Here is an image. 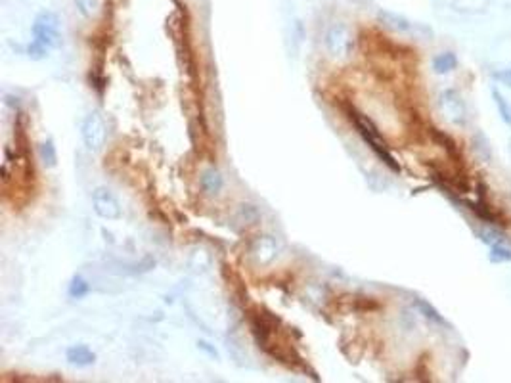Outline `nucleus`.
I'll list each match as a JSON object with an SVG mask.
<instances>
[{"label": "nucleus", "mask_w": 511, "mask_h": 383, "mask_svg": "<svg viewBox=\"0 0 511 383\" xmlns=\"http://www.w3.org/2000/svg\"><path fill=\"white\" fill-rule=\"evenodd\" d=\"M494 77L500 80L502 85H505V87L511 88V69H502V71L496 73Z\"/></svg>", "instance_id": "20"}, {"label": "nucleus", "mask_w": 511, "mask_h": 383, "mask_svg": "<svg viewBox=\"0 0 511 383\" xmlns=\"http://www.w3.org/2000/svg\"><path fill=\"white\" fill-rule=\"evenodd\" d=\"M278 255V246L270 236L255 239V244L251 246V257L255 259L257 264H270Z\"/></svg>", "instance_id": "8"}, {"label": "nucleus", "mask_w": 511, "mask_h": 383, "mask_svg": "<svg viewBox=\"0 0 511 383\" xmlns=\"http://www.w3.org/2000/svg\"><path fill=\"white\" fill-rule=\"evenodd\" d=\"M80 135H83V142L90 152H100L104 148L105 136H107V128H105L102 115L96 112L88 113L80 125Z\"/></svg>", "instance_id": "4"}, {"label": "nucleus", "mask_w": 511, "mask_h": 383, "mask_svg": "<svg viewBox=\"0 0 511 383\" xmlns=\"http://www.w3.org/2000/svg\"><path fill=\"white\" fill-rule=\"evenodd\" d=\"M40 152H42V160H44V163H46L49 167H54V165H56V150H54L52 142L42 144Z\"/></svg>", "instance_id": "18"}, {"label": "nucleus", "mask_w": 511, "mask_h": 383, "mask_svg": "<svg viewBox=\"0 0 511 383\" xmlns=\"http://www.w3.org/2000/svg\"><path fill=\"white\" fill-rule=\"evenodd\" d=\"M379 22H381L385 27H389L391 31L404 33V35H414L415 31L424 29L422 25L412 24V22L406 19L404 16H399V14H395V12H387V10H381V12H379Z\"/></svg>", "instance_id": "7"}, {"label": "nucleus", "mask_w": 511, "mask_h": 383, "mask_svg": "<svg viewBox=\"0 0 511 383\" xmlns=\"http://www.w3.org/2000/svg\"><path fill=\"white\" fill-rule=\"evenodd\" d=\"M352 121H354V125L358 128V133L362 135V138L370 144V148H372V150H374V152H376L377 155L392 169V171H400L399 163L395 161L392 153L389 152V146H387V142L383 140L381 133L376 128V125L367 119V117L360 115V113H352Z\"/></svg>", "instance_id": "1"}, {"label": "nucleus", "mask_w": 511, "mask_h": 383, "mask_svg": "<svg viewBox=\"0 0 511 383\" xmlns=\"http://www.w3.org/2000/svg\"><path fill=\"white\" fill-rule=\"evenodd\" d=\"M473 142H475V152L479 153V158L483 160L490 161L492 158V150H490V142H488V138L483 133H477V135L473 136Z\"/></svg>", "instance_id": "14"}, {"label": "nucleus", "mask_w": 511, "mask_h": 383, "mask_svg": "<svg viewBox=\"0 0 511 383\" xmlns=\"http://www.w3.org/2000/svg\"><path fill=\"white\" fill-rule=\"evenodd\" d=\"M67 360H69V364L73 366H90V364H94V352L90 351L88 347L85 345H77V347H71L69 351H67Z\"/></svg>", "instance_id": "9"}, {"label": "nucleus", "mask_w": 511, "mask_h": 383, "mask_svg": "<svg viewBox=\"0 0 511 383\" xmlns=\"http://www.w3.org/2000/svg\"><path fill=\"white\" fill-rule=\"evenodd\" d=\"M33 40L44 48L62 46V31H60V17L54 12H42L33 24Z\"/></svg>", "instance_id": "2"}, {"label": "nucleus", "mask_w": 511, "mask_h": 383, "mask_svg": "<svg viewBox=\"0 0 511 383\" xmlns=\"http://www.w3.org/2000/svg\"><path fill=\"white\" fill-rule=\"evenodd\" d=\"M49 48H44L39 42H35V40L29 44V58H33V60H44L49 56Z\"/></svg>", "instance_id": "19"}, {"label": "nucleus", "mask_w": 511, "mask_h": 383, "mask_svg": "<svg viewBox=\"0 0 511 383\" xmlns=\"http://www.w3.org/2000/svg\"><path fill=\"white\" fill-rule=\"evenodd\" d=\"M456 67H458V58L452 52H442V54L435 56V60H433V69L439 75H447V73L454 71Z\"/></svg>", "instance_id": "10"}, {"label": "nucleus", "mask_w": 511, "mask_h": 383, "mask_svg": "<svg viewBox=\"0 0 511 383\" xmlns=\"http://www.w3.org/2000/svg\"><path fill=\"white\" fill-rule=\"evenodd\" d=\"M223 176L220 173L216 171V169H207L203 176H201V186H203V190L207 192V194H218L220 188H223Z\"/></svg>", "instance_id": "11"}, {"label": "nucleus", "mask_w": 511, "mask_h": 383, "mask_svg": "<svg viewBox=\"0 0 511 383\" xmlns=\"http://www.w3.org/2000/svg\"><path fill=\"white\" fill-rule=\"evenodd\" d=\"M352 46H354V40L347 25L341 22L329 25V29L326 31V48H328L329 56L337 62H345L352 54Z\"/></svg>", "instance_id": "3"}, {"label": "nucleus", "mask_w": 511, "mask_h": 383, "mask_svg": "<svg viewBox=\"0 0 511 383\" xmlns=\"http://www.w3.org/2000/svg\"><path fill=\"white\" fill-rule=\"evenodd\" d=\"M415 307H417L419 311L424 312L427 318L435 320V322H442V316H440L439 312L435 311V309H433L431 305L427 303V301H424V299H417V301H415Z\"/></svg>", "instance_id": "17"}, {"label": "nucleus", "mask_w": 511, "mask_h": 383, "mask_svg": "<svg viewBox=\"0 0 511 383\" xmlns=\"http://www.w3.org/2000/svg\"><path fill=\"white\" fill-rule=\"evenodd\" d=\"M90 291V286H88L85 280L80 278V276H75L71 282V286H69V296L75 297V299H80V297H85Z\"/></svg>", "instance_id": "16"}, {"label": "nucleus", "mask_w": 511, "mask_h": 383, "mask_svg": "<svg viewBox=\"0 0 511 383\" xmlns=\"http://www.w3.org/2000/svg\"><path fill=\"white\" fill-rule=\"evenodd\" d=\"M75 6H77V10H79L83 16L92 19L102 10V0H75Z\"/></svg>", "instance_id": "13"}, {"label": "nucleus", "mask_w": 511, "mask_h": 383, "mask_svg": "<svg viewBox=\"0 0 511 383\" xmlns=\"http://www.w3.org/2000/svg\"><path fill=\"white\" fill-rule=\"evenodd\" d=\"M492 96H494L496 108H498L500 117H502V121L508 125V127H511V102L500 92V90H492Z\"/></svg>", "instance_id": "12"}, {"label": "nucleus", "mask_w": 511, "mask_h": 383, "mask_svg": "<svg viewBox=\"0 0 511 383\" xmlns=\"http://www.w3.org/2000/svg\"><path fill=\"white\" fill-rule=\"evenodd\" d=\"M440 108L452 123H456V125L465 123V108H463L462 98L456 94V90H447L440 96Z\"/></svg>", "instance_id": "6"}, {"label": "nucleus", "mask_w": 511, "mask_h": 383, "mask_svg": "<svg viewBox=\"0 0 511 383\" xmlns=\"http://www.w3.org/2000/svg\"><path fill=\"white\" fill-rule=\"evenodd\" d=\"M490 261L492 263H508V261H511V249H508L502 244H494L490 249Z\"/></svg>", "instance_id": "15"}, {"label": "nucleus", "mask_w": 511, "mask_h": 383, "mask_svg": "<svg viewBox=\"0 0 511 383\" xmlns=\"http://www.w3.org/2000/svg\"><path fill=\"white\" fill-rule=\"evenodd\" d=\"M92 205L100 219L117 221L121 216V203L107 188H96L92 194Z\"/></svg>", "instance_id": "5"}]
</instances>
